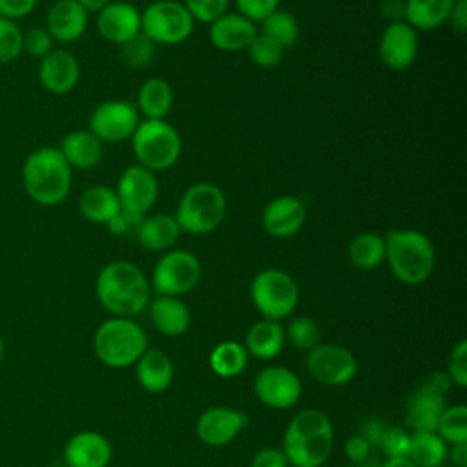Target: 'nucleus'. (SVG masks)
<instances>
[{"label":"nucleus","mask_w":467,"mask_h":467,"mask_svg":"<svg viewBox=\"0 0 467 467\" xmlns=\"http://www.w3.org/2000/svg\"><path fill=\"white\" fill-rule=\"evenodd\" d=\"M99 303L115 317H135L150 303V279L131 261L117 259L104 265L95 281Z\"/></svg>","instance_id":"1"},{"label":"nucleus","mask_w":467,"mask_h":467,"mask_svg":"<svg viewBox=\"0 0 467 467\" xmlns=\"http://www.w3.org/2000/svg\"><path fill=\"white\" fill-rule=\"evenodd\" d=\"M334 447L328 416L317 409L297 412L283 436V452L292 467H321Z\"/></svg>","instance_id":"2"},{"label":"nucleus","mask_w":467,"mask_h":467,"mask_svg":"<svg viewBox=\"0 0 467 467\" xmlns=\"http://www.w3.org/2000/svg\"><path fill=\"white\" fill-rule=\"evenodd\" d=\"M385 261L403 285L425 283L436 266V248L429 235L412 228H394L383 235Z\"/></svg>","instance_id":"3"},{"label":"nucleus","mask_w":467,"mask_h":467,"mask_svg":"<svg viewBox=\"0 0 467 467\" xmlns=\"http://www.w3.org/2000/svg\"><path fill=\"white\" fill-rule=\"evenodd\" d=\"M73 168L55 146L31 151L22 166V184L27 195L42 206H57L69 195Z\"/></svg>","instance_id":"4"},{"label":"nucleus","mask_w":467,"mask_h":467,"mask_svg":"<svg viewBox=\"0 0 467 467\" xmlns=\"http://www.w3.org/2000/svg\"><path fill=\"white\" fill-rule=\"evenodd\" d=\"M97 358L109 368H126L148 350V337L133 317H109L102 321L93 336Z\"/></svg>","instance_id":"5"},{"label":"nucleus","mask_w":467,"mask_h":467,"mask_svg":"<svg viewBox=\"0 0 467 467\" xmlns=\"http://www.w3.org/2000/svg\"><path fill=\"white\" fill-rule=\"evenodd\" d=\"M226 215L224 192L208 181L195 182L181 195L173 213L181 232L204 235L217 230Z\"/></svg>","instance_id":"6"},{"label":"nucleus","mask_w":467,"mask_h":467,"mask_svg":"<svg viewBox=\"0 0 467 467\" xmlns=\"http://www.w3.org/2000/svg\"><path fill=\"white\" fill-rule=\"evenodd\" d=\"M131 150L137 164L157 173L171 168L179 161L182 140L166 119H144L131 135Z\"/></svg>","instance_id":"7"},{"label":"nucleus","mask_w":467,"mask_h":467,"mask_svg":"<svg viewBox=\"0 0 467 467\" xmlns=\"http://www.w3.org/2000/svg\"><path fill=\"white\" fill-rule=\"evenodd\" d=\"M250 299L263 319L281 321L294 314L299 301L296 279L279 268H266L254 275Z\"/></svg>","instance_id":"8"},{"label":"nucleus","mask_w":467,"mask_h":467,"mask_svg":"<svg viewBox=\"0 0 467 467\" xmlns=\"http://www.w3.org/2000/svg\"><path fill=\"white\" fill-rule=\"evenodd\" d=\"M201 274V261L193 252L184 248H170L157 259L150 286L157 296L181 297L197 286Z\"/></svg>","instance_id":"9"},{"label":"nucleus","mask_w":467,"mask_h":467,"mask_svg":"<svg viewBox=\"0 0 467 467\" xmlns=\"http://www.w3.org/2000/svg\"><path fill=\"white\" fill-rule=\"evenodd\" d=\"M195 27V20L177 0H155L140 11V31L155 44L177 46L186 42Z\"/></svg>","instance_id":"10"},{"label":"nucleus","mask_w":467,"mask_h":467,"mask_svg":"<svg viewBox=\"0 0 467 467\" xmlns=\"http://www.w3.org/2000/svg\"><path fill=\"white\" fill-rule=\"evenodd\" d=\"M449 385L447 374H434L410 394L403 416L410 432H436L438 420L447 407L445 390Z\"/></svg>","instance_id":"11"},{"label":"nucleus","mask_w":467,"mask_h":467,"mask_svg":"<svg viewBox=\"0 0 467 467\" xmlns=\"http://www.w3.org/2000/svg\"><path fill=\"white\" fill-rule=\"evenodd\" d=\"M306 370L310 376L328 387H341L354 379L358 361L354 354L341 345L317 343L306 352Z\"/></svg>","instance_id":"12"},{"label":"nucleus","mask_w":467,"mask_h":467,"mask_svg":"<svg viewBox=\"0 0 467 467\" xmlns=\"http://www.w3.org/2000/svg\"><path fill=\"white\" fill-rule=\"evenodd\" d=\"M140 122L135 104L128 100H104L89 115V131L104 142H124L131 139Z\"/></svg>","instance_id":"13"},{"label":"nucleus","mask_w":467,"mask_h":467,"mask_svg":"<svg viewBox=\"0 0 467 467\" xmlns=\"http://www.w3.org/2000/svg\"><path fill=\"white\" fill-rule=\"evenodd\" d=\"M301 379L286 367L272 365L257 372L254 392L261 403L272 409H290L301 398Z\"/></svg>","instance_id":"14"},{"label":"nucleus","mask_w":467,"mask_h":467,"mask_svg":"<svg viewBox=\"0 0 467 467\" xmlns=\"http://www.w3.org/2000/svg\"><path fill=\"white\" fill-rule=\"evenodd\" d=\"M115 193L122 210L146 215L157 202L159 182L153 171L140 164H131L119 175Z\"/></svg>","instance_id":"15"},{"label":"nucleus","mask_w":467,"mask_h":467,"mask_svg":"<svg viewBox=\"0 0 467 467\" xmlns=\"http://www.w3.org/2000/svg\"><path fill=\"white\" fill-rule=\"evenodd\" d=\"M418 51V31L410 27L405 20L390 22L385 26L378 42V55L385 67L392 71H405L416 62Z\"/></svg>","instance_id":"16"},{"label":"nucleus","mask_w":467,"mask_h":467,"mask_svg":"<svg viewBox=\"0 0 467 467\" xmlns=\"http://www.w3.org/2000/svg\"><path fill=\"white\" fill-rule=\"evenodd\" d=\"M246 425L248 418L244 412L232 407H210L199 416L195 431L202 443L221 447L234 441Z\"/></svg>","instance_id":"17"},{"label":"nucleus","mask_w":467,"mask_h":467,"mask_svg":"<svg viewBox=\"0 0 467 467\" xmlns=\"http://www.w3.org/2000/svg\"><path fill=\"white\" fill-rule=\"evenodd\" d=\"M306 221V206L294 195L274 197L261 213L263 230L275 239L296 235Z\"/></svg>","instance_id":"18"},{"label":"nucleus","mask_w":467,"mask_h":467,"mask_svg":"<svg viewBox=\"0 0 467 467\" xmlns=\"http://www.w3.org/2000/svg\"><path fill=\"white\" fill-rule=\"evenodd\" d=\"M99 35L109 44H124L140 33V11L130 2H109L97 13Z\"/></svg>","instance_id":"19"},{"label":"nucleus","mask_w":467,"mask_h":467,"mask_svg":"<svg viewBox=\"0 0 467 467\" xmlns=\"http://www.w3.org/2000/svg\"><path fill=\"white\" fill-rule=\"evenodd\" d=\"M208 36L215 49L224 53L246 51L250 42L259 33L257 24L241 13L226 11L217 20L208 24Z\"/></svg>","instance_id":"20"},{"label":"nucleus","mask_w":467,"mask_h":467,"mask_svg":"<svg viewBox=\"0 0 467 467\" xmlns=\"http://www.w3.org/2000/svg\"><path fill=\"white\" fill-rule=\"evenodd\" d=\"M80 78V66L73 53L66 49H53L40 60L38 80L42 88L53 95L69 93Z\"/></svg>","instance_id":"21"},{"label":"nucleus","mask_w":467,"mask_h":467,"mask_svg":"<svg viewBox=\"0 0 467 467\" xmlns=\"http://www.w3.org/2000/svg\"><path fill=\"white\" fill-rule=\"evenodd\" d=\"M64 462L67 467H108L111 462V445L97 431H80L66 441Z\"/></svg>","instance_id":"22"},{"label":"nucleus","mask_w":467,"mask_h":467,"mask_svg":"<svg viewBox=\"0 0 467 467\" xmlns=\"http://www.w3.org/2000/svg\"><path fill=\"white\" fill-rule=\"evenodd\" d=\"M46 29L55 42H77L88 29V13L77 0H57L46 15Z\"/></svg>","instance_id":"23"},{"label":"nucleus","mask_w":467,"mask_h":467,"mask_svg":"<svg viewBox=\"0 0 467 467\" xmlns=\"http://www.w3.org/2000/svg\"><path fill=\"white\" fill-rule=\"evenodd\" d=\"M146 308L153 327L164 336H182L192 325L190 308L181 297L157 296L155 299H150Z\"/></svg>","instance_id":"24"},{"label":"nucleus","mask_w":467,"mask_h":467,"mask_svg":"<svg viewBox=\"0 0 467 467\" xmlns=\"http://www.w3.org/2000/svg\"><path fill=\"white\" fill-rule=\"evenodd\" d=\"M181 234L182 232L171 213H153L144 215L135 237L148 252H166L175 244Z\"/></svg>","instance_id":"25"},{"label":"nucleus","mask_w":467,"mask_h":467,"mask_svg":"<svg viewBox=\"0 0 467 467\" xmlns=\"http://www.w3.org/2000/svg\"><path fill=\"white\" fill-rule=\"evenodd\" d=\"M60 153L71 168L91 170L95 168L104 155V144L89 130H75L64 135Z\"/></svg>","instance_id":"26"},{"label":"nucleus","mask_w":467,"mask_h":467,"mask_svg":"<svg viewBox=\"0 0 467 467\" xmlns=\"http://www.w3.org/2000/svg\"><path fill=\"white\" fill-rule=\"evenodd\" d=\"M135 376L144 390L159 394L173 381V363L162 350L148 348L135 363Z\"/></svg>","instance_id":"27"},{"label":"nucleus","mask_w":467,"mask_h":467,"mask_svg":"<svg viewBox=\"0 0 467 467\" xmlns=\"http://www.w3.org/2000/svg\"><path fill=\"white\" fill-rule=\"evenodd\" d=\"M285 343V327L272 319L254 323L244 337L246 352L257 359H274L281 354Z\"/></svg>","instance_id":"28"},{"label":"nucleus","mask_w":467,"mask_h":467,"mask_svg":"<svg viewBox=\"0 0 467 467\" xmlns=\"http://www.w3.org/2000/svg\"><path fill=\"white\" fill-rule=\"evenodd\" d=\"M173 106V89L168 80L161 77H150L137 91V111L144 119H166Z\"/></svg>","instance_id":"29"},{"label":"nucleus","mask_w":467,"mask_h":467,"mask_svg":"<svg viewBox=\"0 0 467 467\" xmlns=\"http://www.w3.org/2000/svg\"><path fill=\"white\" fill-rule=\"evenodd\" d=\"M454 0H405V22L416 31H432L449 22Z\"/></svg>","instance_id":"30"},{"label":"nucleus","mask_w":467,"mask_h":467,"mask_svg":"<svg viewBox=\"0 0 467 467\" xmlns=\"http://www.w3.org/2000/svg\"><path fill=\"white\" fill-rule=\"evenodd\" d=\"M78 210L88 221L97 224H108L109 219L120 210V202L113 188L95 184L82 192L78 199Z\"/></svg>","instance_id":"31"},{"label":"nucleus","mask_w":467,"mask_h":467,"mask_svg":"<svg viewBox=\"0 0 467 467\" xmlns=\"http://www.w3.org/2000/svg\"><path fill=\"white\" fill-rule=\"evenodd\" d=\"M348 261L359 270H374L385 261L383 235L374 232H361L352 237L347 248Z\"/></svg>","instance_id":"32"},{"label":"nucleus","mask_w":467,"mask_h":467,"mask_svg":"<svg viewBox=\"0 0 467 467\" xmlns=\"http://www.w3.org/2000/svg\"><path fill=\"white\" fill-rule=\"evenodd\" d=\"M449 445L438 432H410L409 460L418 467H441L447 460Z\"/></svg>","instance_id":"33"},{"label":"nucleus","mask_w":467,"mask_h":467,"mask_svg":"<svg viewBox=\"0 0 467 467\" xmlns=\"http://www.w3.org/2000/svg\"><path fill=\"white\" fill-rule=\"evenodd\" d=\"M210 368L221 378H235L248 365V352L237 341H223L210 352Z\"/></svg>","instance_id":"34"},{"label":"nucleus","mask_w":467,"mask_h":467,"mask_svg":"<svg viewBox=\"0 0 467 467\" xmlns=\"http://www.w3.org/2000/svg\"><path fill=\"white\" fill-rule=\"evenodd\" d=\"M259 33H263L265 36H268L270 40L279 44L283 49H286V47H292L299 40L301 27H299L297 18L290 11L277 7L261 22Z\"/></svg>","instance_id":"35"},{"label":"nucleus","mask_w":467,"mask_h":467,"mask_svg":"<svg viewBox=\"0 0 467 467\" xmlns=\"http://www.w3.org/2000/svg\"><path fill=\"white\" fill-rule=\"evenodd\" d=\"M436 432L447 445H462L467 443V407L463 403L445 407Z\"/></svg>","instance_id":"36"},{"label":"nucleus","mask_w":467,"mask_h":467,"mask_svg":"<svg viewBox=\"0 0 467 467\" xmlns=\"http://www.w3.org/2000/svg\"><path fill=\"white\" fill-rule=\"evenodd\" d=\"M285 341L297 350H312L319 341V328L312 317L296 316L285 327Z\"/></svg>","instance_id":"37"},{"label":"nucleus","mask_w":467,"mask_h":467,"mask_svg":"<svg viewBox=\"0 0 467 467\" xmlns=\"http://www.w3.org/2000/svg\"><path fill=\"white\" fill-rule=\"evenodd\" d=\"M157 44L151 42L142 31L137 33L133 38L120 44V58L130 67H144L151 62L155 55Z\"/></svg>","instance_id":"38"},{"label":"nucleus","mask_w":467,"mask_h":467,"mask_svg":"<svg viewBox=\"0 0 467 467\" xmlns=\"http://www.w3.org/2000/svg\"><path fill=\"white\" fill-rule=\"evenodd\" d=\"M246 51H248L250 60L257 67H263V69L275 67L283 60V53H285V49L279 44H275L274 40H270L263 33L255 35V38L250 42Z\"/></svg>","instance_id":"39"},{"label":"nucleus","mask_w":467,"mask_h":467,"mask_svg":"<svg viewBox=\"0 0 467 467\" xmlns=\"http://www.w3.org/2000/svg\"><path fill=\"white\" fill-rule=\"evenodd\" d=\"M22 35L15 20L0 16V64L13 62L22 55Z\"/></svg>","instance_id":"40"},{"label":"nucleus","mask_w":467,"mask_h":467,"mask_svg":"<svg viewBox=\"0 0 467 467\" xmlns=\"http://www.w3.org/2000/svg\"><path fill=\"white\" fill-rule=\"evenodd\" d=\"M192 18L201 24H212L230 7V0H182Z\"/></svg>","instance_id":"41"},{"label":"nucleus","mask_w":467,"mask_h":467,"mask_svg":"<svg viewBox=\"0 0 467 467\" xmlns=\"http://www.w3.org/2000/svg\"><path fill=\"white\" fill-rule=\"evenodd\" d=\"M55 40L46 27H31L22 35V53H27L33 58H44L55 47Z\"/></svg>","instance_id":"42"},{"label":"nucleus","mask_w":467,"mask_h":467,"mask_svg":"<svg viewBox=\"0 0 467 467\" xmlns=\"http://www.w3.org/2000/svg\"><path fill=\"white\" fill-rule=\"evenodd\" d=\"M379 447L387 458L409 456L410 432L405 431L403 427H387L379 440Z\"/></svg>","instance_id":"43"},{"label":"nucleus","mask_w":467,"mask_h":467,"mask_svg":"<svg viewBox=\"0 0 467 467\" xmlns=\"http://www.w3.org/2000/svg\"><path fill=\"white\" fill-rule=\"evenodd\" d=\"M447 376L451 383L458 387H467V341L462 339L451 352L447 361Z\"/></svg>","instance_id":"44"},{"label":"nucleus","mask_w":467,"mask_h":467,"mask_svg":"<svg viewBox=\"0 0 467 467\" xmlns=\"http://www.w3.org/2000/svg\"><path fill=\"white\" fill-rule=\"evenodd\" d=\"M237 13L250 18L255 24H261L272 11H275L281 0H234Z\"/></svg>","instance_id":"45"},{"label":"nucleus","mask_w":467,"mask_h":467,"mask_svg":"<svg viewBox=\"0 0 467 467\" xmlns=\"http://www.w3.org/2000/svg\"><path fill=\"white\" fill-rule=\"evenodd\" d=\"M144 219V215H139V213H133V212H128V210H119L111 219L109 223L106 224L108 230L113 234V235H130L137 232L140 221Z\"/></svg>","instance_id":"46"},{"label":"nucleus","mask_w":467,"mask_h":467,"mask_svg":"<svg viewBox=\"0 0 467 467\" xmlns=\"http://www.w3.org/2000/svg\"><path fill=\"white\" fill-rule=\"evenodd\" d=\"M288 460L281 449L265 447L257 451L250 462V467H288Z\"/></svg>","instance_id":"47"},{"label":"nucleus","mask_w":467,"mask_h":467,"mask_svg":"<svg viewBox=\"0 0 467 467\" xmlns=\"http://www.w3.org/2000/svg\"><path fill=\"white\" fill-rule=\"evenodd\" d=\"M36 7V0H0V16L18 20Z\"/></svg>","instance_id":"48"},{"label":"nucleus","mask_w":467,"mask_h":467,"mask_svg":"<svg viewBox=\"0 0 467 467\" xmlns=\"http://www.w3.org/2000/svg\"><path fill=\"white\" fill-rule=\"evenodd\" d=\"M370 449H372V445L359 432L348 436L347 441H345V454L352 462L367 460L368 454H370Z\"/></svg>","instance_id":"49"},{"label":"nucleus","mask_w":467,"mask_h":467,"mask_svg":"<svg viewBox=\"0 0 467 467\" xmlns=\"http://www.w3.org/2000/svg\"><path fill=\"white\" fill-rule=\"evenodd\" d=\"M379 13L385 20L401 22L405 18V0H381Z\"/></svg>","instance_id":"50"},{"label":"nucleus","mask_w":467,"mask_h":467,"mask_svg":"<svg viewBox=\"0 0 467 467\" xmlns=\"http://www.w3.org/2000/svg\"><path fill=\"white\" fill-rule=\"evenodd\" d=\"M385 429H387V425H385L381 420L374 418V420H368V421L361 427V432H359V434L374 447V445H379V440H381Z\"/></svg>","instance_id":"51"},{"label":"nucleus","mask_w":467,"mask_h":467,"mask_svg":"<svg viewBox=\"0 0 467 467\" xmlns=\"http://www.w3.org/2000/svg\"><path fill=\"white\" fill-rule=\"evenodd\" d=\"M449 22L460 33H463L467 29V0H454Z\"/></svg>","instance_id":"52"},{"label":"nucleus","mask_w":467,"mask_h":467,"mask_svg":"<svg viewBox=\"0 0 467 467\" xmlns=\"http://www.w3.org/2000/svg\"><path fill=\"white\" fill-rule=\"evenodd\" d=\"M447 458L452 462V467H467V443L451 445V451H447Z\"/></svg>","instance_id":"53"},{"label":"nucleus","mask_w":467,"mask_h":467,"mask_svg":"<svg viewBox=\"0 0 467 467\" xmlns=\"http://www.w3.org/2000/svg\"><path fill=\"white\" fill-rule=\"evenodd\" d=\"M84 11L89 15V13H99L102 7H106L111 0H77Z\"/></svg>","instance_id":"54"},{"label":"nucleus","mask_w":467,"mask_h":467,"mask_svg":"<svg viewBox=\"0 0 467 467\" xmlns=\"http://www.w3.org/2000/svg\"><path fill=\"white\" fill-rule=\"evenodd\" d=\"M383 467H418V465L407 456H401V458H387Z\"/></svg>","instance_id":"55"},{"label":"nucleus","mask_w":467,"mask_h":467,"mask_svg":"<svg viewBox=\"0 0 467 467\" xmlns=\"http://www.w3.org/2000/svg\"><path fill=\"white\" fill-rule=\"evenodd\" d=\"M4 356H5V343H4V337L0 336V365L4 361Z\"/></svg>","instance_id":"56"}]
</instances>
